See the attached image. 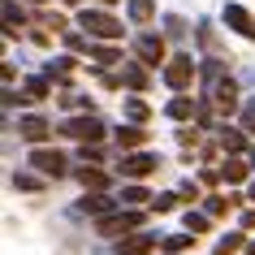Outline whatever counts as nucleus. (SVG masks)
<instances>
[{
	"mask_svg": "<svg viewBox=\"0 0 255 255\" xmlns=\"http://www.w3.org/2000/svg\"><path fill=\"white\" fill-rule=\"evenodd\" d=\"M65 48H69V52H91V39H82V35H74V30H65Z\"/></svg>",
	"mask_w": 255,
	"mask_h": 255,
	"instance_id": "nucleus-32",
	"label": "nucleus"
},
{
	"mask_svg": "<svg viewBox=\"0 0 255 255\" xmlns=\"http://www.w3.org/2000/svg\"><path fill=\"white\" fill-rule=\"evenodd\" d=\"M61 134L74 138V143H104L108 138V126L95 113H78V117H65L61 121Z\"/></svg>",
	"mask_w": 255,
	"mask_h": 255,
	"instance_id": "nucleus-3",
	"label": "nucleus"
},
{
	"mask_svg": "<svg viewBox=\"0 0 255 255\" xmlns=\"http://www.w3.org/2000/svg\"><path fill=\"white\" fill-rule=\"evenodd\" d=\"M74 74H78V61H74V56H52V61H48V65H43V78L52 82V87H69V82H74Z\"/></svg>",
	"mask_w": 255,
	"mask_h": 255,
	"instance_id": "nucleus-12",
	"label": "nucleus"
},
{
	"mask_svg": "<svg viewBox=\"0 0 255 255\" xmlns=\"http://www.w3.org/2000/svg\"><path fill=\"white\" fill-rule=\"evenodd\" d=\"M190 247H195L190 234H160V251L164 255H182V251H190Z\"/></svg>",
	"mask_w": 255,
	"mask_h": 255,
	"instance_id": "nucleus-23",
	"label": "nucleus"
},
{
	"mask_svg": "<svg viewBox=\"0 0 255 255\" xmlns=\"http://www.w3.org/2000/svg\"><path fill=\"white\" fill-rule=\"evenodd\" d=\"M113 138H117L121 156H126V151H143V147H147V130H143V126H134V121H121Z\"/></svg>",
	"mask_w": 255,
	"mask_h": 255,
	"instance_id": "nucleus-15",
	"label": "nucleus"
},
{
	"mask_svg": "<svg viewBox=\"0 0 255 255\" xmlns=\"http://www.w3.org/2000/svg\"><path fill=\"white\" fill-rule=\"evenodd\" d=\"M177 143H182L186 151H195L199 147V130H195V126H182V130H177Z\"/></svg>",
	"mask_w": 255,
	"mask_h": 255,
	"instance_id": "nucleus-31",
	"label": "nucleus"
},
{
	"mask_svg": "<svg viewBox=\"0 0 255 255\" xmlns=\"http://www.w3.org/2000/svg\"><path fill=\"white\" fill-rule=\"evenodd\" d=\"M56 104L69 108V113H91V100H82V95H61Z\"/></svg>",
	"mask_w": 255,
	"mask_h": 255,
	"instance_id": "nucleus-30",
	"label": "nucleus"
},
{
	"mask_svg": "<svg viewBox=\"0 0 255 255\" xmlns=\"http://www.w3.org/2000/svg\"><path fill=\"white\" fill-rule=\"evenodd\" d=\"M221 22H225V30H234L238 39L255 43V13L247 9V4H238V0H229L225 9H221Z\"/></svg>",
	"mask_w": 255,
	"mask_h": 255,
	"instance_id": "nucleus-7",
	"label": "nucleus"
},
{
	"mask_svg": "<svg viewBox=\"0 0 255 255\" xmlns=\"http://www.w3.org/2000/svg\"><path fill=\"white\" fill-rule=\"evenodd\" d=\"M160 78H164V87H169L173 95H186V91H190V82L199 78V61H195L190 52H173L169 61H164Z\"/></svg>",
	"mask_w": 255,
	"mask_h": 255,
	"instance_id": "nucleus-1",
	"label": "nucleus"
},
{
	"mask_svg": "<svg viewBox=\"0 0 255 255\" xmlns=\"http://www.w3.org/2000/svg\"><path fill=\"white\" fill-rule=\"evenodd\" d=\"M78 30H87L91 39H104V43L121 39V22L108 9H78Z\"/></svg>",
	"mask_w": 255,
	"mask_h": 255,
	"instance_id": "nucleus-4",
	"label": "nucleus"
},
{
	"mask_svg": "<svg viewBox=\"0 0 255 255\" xmlns=\"http://www.w3.org/2000/svg\"><path fill=\"white\" fill-rule=\"evenodd\" d=\"M143 221H147V212H134V208H117V212H108L95 221V234L100 238H130V234H138L143 229Z\"/></svg>",
	"mask_w": 255,
	"mask_h": 255,
	"instance_id": "nucleus-2",
	"label": "nucleus"
},
{
	"mask_svg": "<svg viewBox=\"0 0 255 255\" xmlns=\"http://www.w3.org/2000/svg\"><path fill=\"white\" fill-rule=\"evenodd\" d=\"M221 182V169H203V186H216Z\"/></svg>",
	"mask_w": 255,
	"mask_h": 255,
	"instance_id": "nucleus-39",
	"label": "nucleus"
},
{
	"mask_svg": "<svg viewBox=\"0 0 255 255\" xmlns=\"http://www.w3.org/2000/svg\"><path fill=\"white\" fill-rule=\"evenodd\" d=\"M247 199L255 203V177H251V182H247Z\"/></svg>",
	"mask_w": 255,
	"mask_h": 255,
	"instance_id": "nucleus-40",
	"label": "nucleus"
},
{
	"mask_svg": "<svg viewBox=\"0 0 255 255\" xmlns=\"http://www.w3.org/2000/svg\"><path fill=\"white\" fill-rule=\"evenodd\" d=\"M242 130H247V134H255V100H247V104H242Z\"/></svg>",
	"mask_w": 255,
	"mask_h": 255,
	"instance_id": "nucleus-34",
	"label": "nucleus"
},
{
	"mask_svg": "<svg viewBox=\"0 0 255 255\" xmlns=\"http://www.w3.org/2000/svg\"><path fill=\"white\" fill-rule=\"evenodd\" d=\"M177 203H182V195H177V190H160V195L151 199V212H173Z\"/></svg>",
	"mask_w": 255,
	"mask_h": 255,
	"instance_id": "nucleus-29",
	"label": "nucleus"
},
{
	"mask_svg": "<svg viewBox=\"0 0 255 255\" xmlns=\"http://www.w3.org/2000/svg\"><path fill=\"white\" fill-rule=\"evenodd\" d=\"M151 190H143V186H126L121 190V208H134V212H143V208H151Z\"/></svg>",
	"mask_w": 255,
	"mask_h": 255,
	"instance_id": "nucleus-21",
	"label": "nucleus"
},
{
	"mask_svg": "<svg viewBox=\"0 0 255 255\" xmlns=\"http://www.w3.org/2000/svg\"><path fill=\"white\" fill-rule=\"evenodd\" d=\"M95 65H121V48L117 43H91V52H87Z\"/></svg>",
	"mask_w": 255,
	"mask_h": 255,
	"instance_id": "nucleus-22",
	"label": "nucleus"
},
{
	"mask_svg": "<svg viewBox=\"0 0 255 255\" xmlns=\"http://www.w3.org/2000/svg\"><path fill=\"white\" fill-rule=\"evenodd\" d=\"M61 4H69V9H74V4H82V0H61Z\"/></svg>",
	"mask_w": 255,
	"mask_h": 255,
	"instance_id": "nucleus-43",
	"label": "nucleus"
},
{
	"mask_svg": "<svg viewBox=\"0 0 255 255\" xmlns=\"http://www.w3.org/2000/svg\"><path fill=\"white\" fill-rule=\"evenodd\" d=\"M177 195H182V199H190V203H199V182H182V186H177Z\"/></svg>",
	"mask_w": 255,
	"mask_h": 255,
	"instance_id": "nucleus-36",
	"label": "nucleus"
},
{
	"mask_svg": "<svg viewBox=\"0 0 255 255\" xmlns=\"http://www.w3.org/2000/svg\"><path fill=\"white\" fill-rule=\"evenodd\" d=\"M30 4H43V0H30Z\"/></svg>",
	"mask_w": 255,
	"mask_h": 255,
	"instance_id": "nucleus-45",
	"label": "nucleus"
},
{
	"mask_svg": "<svg viewBox=\"0 0 255 255\" xmlns=\"http://www.w3.org/2000/svg\"><path fill=\"white\" fill-rule=\"evenodd\" d=\"M48 134H52V126H48V117H39V113H26V117L17 121V138H26L30 147H43Z\"/></svg>",
	"mask_w": 255,
	"mask_h": 255,
	"instance_id": "nucleus-11",
	"label": "nucleus"
},
{
	"mask_svg": "<svg viewBox=\"0 0 255 255\" xmlns=\"http://www.w3.org/2000/svg\"><path fill=\"white\" fill-rule=\"evenodd\" d=\"M229 208H234L229 195H208V199H203V212H208V216H225Z\"/></svg>",
	"mask_w": 255,
	"mask_h": 255,
	"instance_id": "nucleus-28",
	"label": "nucleus"
},
{
	"mask_svg": "<svg viewBox=\"0 0 255 255\" xmlns=\"http://www.w3.org/2000/svg\"><path fill=\"white\" fill-rule=\"evenodd\" d=\"M117 208H121V199H113L108 190H82V199H78V212L82 216H95V221L108 216V212H117Z\"/></svg>",
	"mask_w": 255,
	"mask_h": 255,
	"instance_id": "nucleus-9",
	"label": "nucleus"
},
{
	"mask_svg": "<svg viewBox=\"0 0 255 255\" xmlns=\"http://www.w3.org/2000/svg\"><path fill=\"white\" fill-rule=\"evenodd\" d=\"M13 186L17 190H43V182H39V177H30V173H13Z\"/></svg>",
	"mask_w": 255,
	"mask_h": 255,
	"instance_id": "nucleus-33",
	"label": "nucleus"
},
{
	"mask_svg": "<svg viewBox=\"0 0 255 255\" xmlns=\"http://www.w3.org/2000/svg\"><path fill=\"white\" fill-rule=\"evenodd\" d=\"M156 169H160V151H147V147L143 151H126L117 160V173L130 177V182H143V177H151Z\"/></svg>",
	"mask_w": 255,
	"mask_h": 255,
	"instance_id": "nucleus-5",
	"label": "nucleus"
},
{
	"mask_svg": "<svg viewBox=\"0 0 255 255\" xmlns=\"http://www.w3.org/2000/svg\"><path fill=\"white\" fill-rule=\"evenodd\" d=\"M117 78H121V87L126 91H147L151 87V69L143 65V61H126V65H117Z\"/></svg>",
	"mask_w": 255,
	"mask_h": 255,
	"instance_id": "nucleus-10",
	"label": "nucleus"
},
{
	"mask_svg": "<svg viewBox=\"0 0 255 255\" xmlns=\"http://www.w3.org/2000/svg\"><path fill=\"white\" fill-rule=\"evenodd\" d=\"M26 26V13H22V4L17 0H4V39H17Z\"/></svg>",
	"mask_w": 255,
	"mask_h": 255,
	"instance_id": "nucleus-19",
	"label": "nucleus"
},
{
	"mask_svg": "<svg viewBox=\"0 0 255 255\" xmlns=\"http://www.w3.org/2000/svg\"><path fill=\"white\" fill-rule=\"evenodd\" d=\"M134 61H143L147 69H156V65L164 69L169 56H164V39L156 35V30H138V35H134Z\"/></svg>",
	"mask_w": 255,
	"mask_h": 255,
	"instance_id": "nucleus-8",
	"label": "nucleus"
},
{
	"mask_svg": "<svg viewBox=\"0 0 255 255\" xmlns=\"http://www.w3.org/2000/svg\"><path fill=\"white\" fill-rule=\"evenodd\" d=\"M247 160H251V169H255V143H251V151H247Z\"/></svg>",
	"mask_w": 255,
	"mask_h": 255,
	"instance_id": "nucleus-42",
	"label": "nucleus"
},
{
	"mask_svg": "<svg viewBox=\"0 0 255 255\" xmlns=\"http://www.w3.org/2000/svg\"><path fill=\"white\" fill-rule=\"evenodd\" d=\"M100 4H104V9H113V4H117V0H100Z\"/></svg>",
	"mask_w": 255,
	"mask_h": 255,
	"instance_id": "nucleus-44",
	"label": "nucleus"
},
{
	"mask_svg": "<svg viewBox=\"0 0 255 255\" xmlns=\"http://www.w3.org/2000/svg\"><path fill=\"white\" fill-rule=\"evenodd\" d=\"M164 26H169V35H173V39H182V35H186V22H182L177 13H169V17H164Z\"/></svg>",
	"mask_w": 255,
	"mask_h": 255,
	"instance_id": "nucleus-35",
	"label": "nucleus"
},
{
	"mask_svg": "<svg viewBox=\"0 0 255 255\" xmlns=\"http://www.w3.org/2000/svg\"><path fill=\"white\" fill-rule=\"evenodd\" d=\"M182 229H186V234H208V229H212V216H208V212H195V208H186V216H182Z\"/></svg>",
	"mask_w": 255,
	"mask_h": 255,
	"instance_id": "nucleus-25",
	"label": "nucleus"
},
{
	"mask_svg": "<svg viewBox=\"0 0 255 255\" xmlns=\"http://www.w3.org/2000/svg\"><path fill=\"white\" fill-rule=\"evenodd\" d=\"M221 177H225L229 186H242V182H251V160H242V156H229L221 164Z\"/></svg>",
	"mask_w": 255,
	"mask_h": 255,
	"instance_id": "nucleus-18",
	"label": "nucleus"
},
{
	"mask_svg": "<svg viewBox=\"0 0 255 255\" xmlns=\"http://www.w3.org/2000/svg\"><path fill=\"white\" fill-rule=\"evenodd\" d=\"M247 255H255V238H247Z\"/></svg>",
	"mask_w": 255,
	"mask_h": 255,
	"instance_id": "nucleus-41",
	"label": "nucleus"
},
{
	"mask_svg": "<svg viewBox=\"0 0 255 255\" xmlns=\"http://www.w3.org/2000/svg\"><path fill=\"white\" fill-rule=\"evenodd\" d=\"M238 225H242V229H255V208H247V212L238 216Z\"/></svg>",
	"mask_w": 255,
	"mask_h": 255,
	"instance_id": "nucleus-38",
	"label": "nucleus"
},
{
	"mask_svg": "<svg viewBox=\"0 0 255 255\" xmlns=\"http://www.w3.org/2000/svg\"><path fill=\"white\" fill-rule=\"evenodd\" d=\"M126 117L134 121V126H143V121L151 117V104H147V100H138V95H134V100H126Z\"/></svg>",
	"mask_w": 255,
	"mask_h": 255,
	"instance_id": "nucleus-27",
	"label": "nucleus"
},
{
	"mask_svg": "<svg viewBox=\"0 0 255 255\" xmlns=\"http://www.w3.org/2000/svg\"><path fill=\"white\" fill-rule=\"evenodd\" d=\"M216 143H221L229 156L251 151V143H247V130H242V126H229V121H221V126H216Z\"/></svg>",
	"mask_w": 255,
	"mask_h": 255,
	"instance_id": "nucleus-13",
	"label": "nucleus"
},
{
	"mask_svg": "<svg viewBox=\"0 0 255 255\" xmlns=\"http://www.w3.org/2000/svg\"><path fill=\"white\" fill-rule=\"evenodd\" d=\"M234 251H247V229H234L225 238H216V255H234Z\"/></svg>",
	"mask_w": 255,
	"mask_h": 255,
	"instance_id": "nucleus-24",
	"label": "nucleus"
},
{
	"mask_svg": "<svg viewBox=\"0 0 255 255\" xmlns=\"http://www.w3.org/2000/svg\"><path fill=\"white\" fill-rule=\"evenodd\" d=\"M126 17L134 26H147L151 17H156V0H126Z\"/></svg>",
	"mask_w": 255,
	"mask_h": 255,
	"instance_id": "nucleus-20",
	"label": "nucleus"
},
{
	"mask_svg": "<svg viewBox=\"0 0 255 255\" xmlns=\"http://www.w3.org/2000/svg\"><path fill=\"white\" fill-rule=\"evenodd\" d=\"M160 247V234H130V238H117V255H151Z\"/></svg>",
	"mask_w": 255,
	"mask_h": 255,
	"instance_id": "nucleus-14",
	"label": "nucleus"
},
{
	"mask_svg": "<svg viewBox=\"0 0 255 255\" xmlns=\"http://www.w3.org/2000/svg\"><path fill=\"white\" fill-rule=\"evenodd\" d=\"M43 26H48V30H52V35H65V17H61V13H48V17H43Z\"/></svg>",
	"mask_w": 255,
	"mask_h": 255,
	"instance_id": "nucleus-37",
	"label": "nucleus"
},
{
	"mask_svg": "<svg viewBox=\"0 0 255 255\" xmlns=\"http://www.w3.org/2000/svg\"><path fill=\"white\" fill-rule=\"evenodd\" d=\"M26 95H30V104L35 100H52V82L43 78V74H35V78H26Z\"/></svg>",
	"mask_w": 255,
	"mask_h": 255,
	"instance_id": "nucleus-26",
	"label": "nucleus"
},
{
	"mask_svg": "<svg viewBox=\"0 0 255 255\" xmlns=\"http://www.w3.org/2000/svg\"><path fill=\"white\" fill-rule=\"evenodd\" d=\"M26 164H30V169H39L43 177H65V173H74V169H69V156H65V151H56V147H30Z\"/></svg>",
	"mask_w": 255,
	"mask_h": 255,
	"instance_id": "nucleus-6",
	"label": "nucleus"
},
{
	"mask_svg": "<svg viewBox=\"0 0 255 255\" xmlns=\"http://www.w3.org/2000/svg\"><path fill=\"white\" fill-rule=\"evenodd\" d=\"M164 117H169V121H190V117H199V100H190V95H173V100L164 104Z\"/></svg>",
	"mask_w": 255,
	"mask_h": 255,
	"instance_id": "nucleus-17",
	"label": "nucleus"
},
{
	"mask_svg": "<svg viewBox=\"0 0 255 255\" xmlns=\"http://www.w3.org/2000/svg\"><path fill=\"white\" fill-rule=\"evenodd\" d=\"M74 177H78L82 190H108L113 186V173H104L100 164H82V169H74Z\"/></svg>",
	"mask_w": 255,
	"mask_h": 255,
	"instance_id": "nucleus-16",
	"label": "nucleus"
}]
</instances>
